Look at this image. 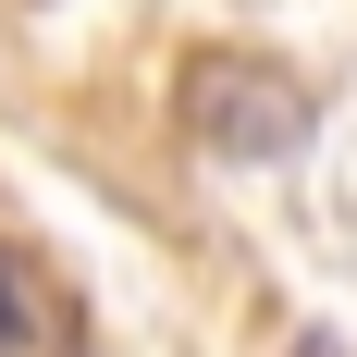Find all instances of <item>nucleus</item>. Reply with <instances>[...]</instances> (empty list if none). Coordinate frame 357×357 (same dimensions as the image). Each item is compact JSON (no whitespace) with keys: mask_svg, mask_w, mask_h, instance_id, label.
Instances as JSON below:
<instances>
[{"mask_svg":"<svg viewBox=\"0 0 357 357\" xmlns=\"http://www.w3.org/2000/svg\"><path fill=\"white\" fill-rule=\"evenodd\" d=\"M173 123L197 136V160H234V173H271L321 136V99L308 74H284L271 50H197L173 86Z\"/></svg>","mask_w":357,"mask_h":357,"instance_id":"f257e3e1","label":"nucleus"},{"mask_svg":"<svg viewBox=\"0 0 357 357\" xmlns=\"http://www.w3.org/2000/svg\"><path fill=\"white\" fill-rule=\"evenodd\" d=\"M13 345H37V284H25V259L0 247V357Z\"/></svg>","mask_w":357,"mask_h":357,"instance_id":"f03ea898","label":"nucleus"},{"mask_svg":"<svg viewBox=\"0 0 357 357\" xmlns=\"http://www.w3.org/2000/svg\"><path fill=\"white\" fill-rule=\"evenodd\" d=\"M284 357H345V333H296V345Z\"/></svg>","mask_w":357,"mask_h":357,"instance_id":"7ed1b4c3","label":"nucleus"}]
</instances>
